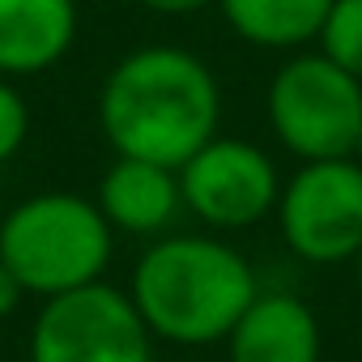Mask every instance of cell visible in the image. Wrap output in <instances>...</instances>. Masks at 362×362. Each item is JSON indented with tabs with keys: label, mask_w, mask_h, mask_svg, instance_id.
Instances as JSON below:
<instances>
[{
	"label": "cell",
	"mask_w": 362,
	"mask_h": 362,
	"mask_svg": "<svg viewBox=\"0 0 362 362\" xmlns=\"http://www.w3.org/2000/svg\"><path fill=\"white\" fill-rule=\"evenodd\" d=\"M98 128L115 158L179 170L222 132V86L188 47H136L111 64L98 90Z\"/></svg>",
	"instance_id": "obj_1"
},
{
	"label": "cell",
	"mask_w": 362,
	"mask_h": 362,
	"mask_svg": "<svg viewBox=\"0 0 362 362\" xmlns=\"http://www.w3.org/2000/svg\"><path fill=\"white\" fill-rule=\"evenodd\" d=\"M256 294L252 260L218 235H162L128 277V298L153 341L184 349L226 341Z\"/></svg>",
	"instance_id": "obj_2"
},
{
	"label": "cell",
	"mask_w": 362,
	"mask_h": 362,
	"mask_svg": "<svg viewBox=\"0 0 362 362\" xmlns=\"http://www.w3.org/2000/svg\"><path fill=\"white\" fill-rule=\"evenodd\" d=\"M115 230L90 197L35 192L0 222V260L35 298H56L107 281Z\"/></svg>",
	"instance_id": "obj_3"
},
{
	"label": "cell",
	"mask_w": 362,
	"mask_h": 362,
	"mask_svg": "<svg viewBox=\"0 0 362 362\" xmlns=\"http://www.w3.org/2000/svg\"><path fill=\"white\" fill-rule=\"evenodd\" d=\"M269 128L298 162L349 158L362 136V81L324 52H294L269 81Z\"/></svg>",
	"instance_id": "obj_4"
},
{
	"label": "cell",
	"mask_w": 362,
	"mask_h": 362,
	"mask_svg": "<svg viewBox=\"0 0 362 362\" xmlns=\"http://www.w3.org/2000/svg\"><path fill=\"white\" fill-rule=\"evenodd\" d=\"M30 362H153V332L128 290L94 281L43 298L30 324Z\"/></svg>",
	"instance_id": "obj_5"
},
{
	"label": "cell",
	"mask_w": 362,
	"mask_h": 362,
	"mask_svg": "<svg viewBox=\"0 0 362 362\" xmlns=\"http://www.w3.org/2000/svg\"><path fill=\"white\" fill-rule=\"evenodd\" d=\"M281 243L307 264H354L362 252V166L354 158L298 162L277 197Z\"/></svg>",
	"instance_id": "obj_6"
},
{
	"label": "cell",
	"mask_w": 362,
	"mask_h": 362,
	"mask_svg": "<svg viewBox=\"0 0 362 362\" xmlns=\"http://www.w3.org/2000/svg\"><path fill=\"white\" fill-rule=\"evenodd\" d=\"M277 162L243 136H214L205 141L184 166H179V192L184 209L209 230H252L277 214L281 197Z\"/></svg>",
	"instance_id": "obj_7"
},
{
	"label": "cell",
	"mask_w": 362,
	"mask_h": 362,
	"mask_svg": "<svg viewBox=\"0 0 362 362\" xmlns=\"http://www.w3.org/2000/svg\"><path fill=\"white\" fill-rule=\"evenodd\" d=\"M230 362H320L324 332L315 311L286 290H260L226 337Z\"/></svg>",
	"instance_id": "obj_8"
},
{
	"label": "cell",
	"mask_w": 362,
	"mask_h": 362,
	"mask_svg": "<svg viewBox=\"0 0 362 362\" xmlns=\"http://www.w3.org/2000/svg\"><path fill=\"white\" fill-rule=\"evenodd\" d=\"M94 205L119 235L136 239H162L175 218L184 214V192H179V170L141 162V158H115L98 184Z\"/></svg>",
	"instance_id": "obj_9"
},
{
	"label": "cell",
	"mask_w": 362,
	"mask_h": 362,
	"mask_svg": "<svg viewBox=\"0 0 362 362\" xmlns=\"http://www.w3.org/2000/svg\"><path fill=\"white\" fill-rule=\"evenodd\" d=\"M77 39V0H0V77H39Z\"/></svg>",
	"instance_id": "obj_10"
},
{
	"label": "cell",
	"mask_w": 362,
	"mask_h": 362,
	"mask_svg": "<svg viewBox=\"0 0 362 362\" xmlns=\"http://www.w3.org/2000/svg\"><path fill=\"white\" fill-rule=\"evenodd\" d=\"M226 26L264 52H303L320 39L332 0H218Z\"/></svg>",
	"instance_id": "obj_11"
},
{
	"label": "cell",
	"mask_w": 362,
	"mask_h": 362,
	"mask_svg": "<svg viewBox=\"0 0 362 362\" xmlns=\"http://www.w3.org/2000/svg\"><path fill=\"white\" fill-rule=\"evenodd\" d=\"M315 47L362 81V0H332Z\"/></svg>",
	"instance_id": "obj_12"
},
{
	"label": "cell",
	"mask_w": 362,
	"mask_h": 362,
	"mask_svg": "<svg viewBox=\"0 0 362 362\" xmlns=\"http://www.w3.org/2000/svg\"><path fill=\"white\" fill-rule=\"evenodd\" d=\"M26 132H30V107L9 77H0V166L26 145Z\"/></svg>",
	"instance_id": "obj_13"
},
{
	"label": "cell",
	"mask_w": 362,
	"mask_h": 362,
	"mask_svg": "<svg viewBox=\"0 0 362 362\" xmlns=\"http://www.w3.org/2000/svg\"><path fill=\"white\" fill-rule=\"evenodd\" d=\"M145 13H158V18H192V13H205L218 0H136Z\"/></svg>",
	"instance_id": "obj_14"
},
{
	"label": "cell",
	"mask_w": 362,
	"mask_h": 362,
	"mask_svg": "<svg viewBox=\"0 0 362 362\" xmlns=\"http://www.w3.org/2000/svg\"><path fill=\"white\" fill-rule=\"evenodd\" d=\"M22 298H26V286L13 277V269L0 260V320H9V315H18V307H22Z\"/></svg>",
	"instance_id": "obj_15"
},
{
	"label": "cell",
	"mask_w": 362,
	"mask_h": 362,
	"mask_svg": "<svg viewBox=\"0 0 362 362\" xmlns=\"http://www.w3.org/2000/svg\"><path fill=\"white\" fill-rule=\"evenodd\" d=\"M354 277H358V286H362V252L354 256Z\"/></svg>",
	"instance_id": "obj_16"
},
{
	"label": "cell",
	"mask_w": 362,
	"mask_h": 362,
	"mask_svg": "<svg viewBox=\"0 0 362 362\" xmlns=\"http://www.w3.org/2000/svg\"><path fill=\"white\" fill-rule=\"evenodd\" d=\"M349 158H354V162L362 166V136H358V145H354V153H349Z\"/></svg>",
	"instance_id": "obj_17"
}]
</instances>
